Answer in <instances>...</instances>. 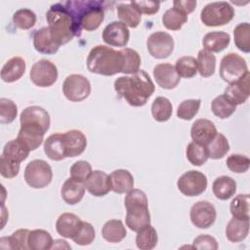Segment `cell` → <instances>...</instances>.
Here are the masks:
<instances>
[{"label": "cell", "instance_id": "obj_27", "mask_svg": "<svg viewBox=\"0 0 250 250\" xmlns=\"http://www.w3.org/2000/svg\"><path fill=\"white\" fill-rule=\"evenodd\" d=\"M249 233V219H238L232 217L226 227V236L233 243L243 241Z\"/></svg>", "mask_w": 250, "mask_h": 250}, {"label": "cell", "instance_id": "obj_40", "mask_svg": "<svg viewBox=\"0 0 250 250\" xmlns=\"http://www.w3.org/2000/svg\"><path fill=\"white\" fill-rule=\"evenodd\" d=\"M206 147L208 155L212 159H221L229 150V141L222 133H217L215 138L206 146Z\"/></svg>", "mask_w": 250, "mask_h": 250}, {"label": "cell", "instance_id": "obj_9", "mask_svg": "<svg viewBox=\"0 0 250 250\" xmlns=\"http://www.w3.org/2000/svg\"><path fill=\"white\" fill-rule=\"evenodd\" d=\"M62 93L70 102H82L91 93L90 81L81 74H70L62 83Z\"/></svg>", "mask_w": 250, "mask_h": 250}, {"label": "cell", "instance_id": "obj_56", "mask_svg": "<svg viewBox=\"0 0 250 250\" xmlns=\"http://www.w3.org/2000/svg\"><path fill=\"white\" fill-rule=\"evenodd\" d=\"M173 5L176 9L180 10L181 12H183L184 14H186L188 16V14L193 12V10L195 9L196 1H194V0H188H188H186V1L175 0L173 2Z\"/></svg>", "mask_w": 250, "mask_h": 250}, {"label": "cell", "instance_id": "obj_32", "mask_svg": "<svg viewBox=\"0 0 250 250\" xmlns=\"http://www.w3.org/2000/svg\"><path fill=\"white\" fill-rule=\"evenodd\" d=\"M136 245L141 250H150L153 249L158 242V236L156 229L150 226L146 225L137 231Z\"/></svg>", "mask_w": 250, "mask_h": 250}, {"label": "cell", "instance_id": "obj_53", "mask_svg": "<svg viewBox=\"0 0 250 250\" xmlns=\"http://www.w3.org/2000/svg\"><path fill=\"white\" fill-rule=\"evenodd\" d=\"M21 163L14 162L12 160L7 159L3 155H1L0 158V173L1 176L6 179H12L15 178L20 171Z\"/></svg>", "mask_w": 250, "mask_h": 250}, {"label": "cell", "instance_id": "obj_19", "mask_svg": "<svg viewBox=\"0 0 250 250\" xmlns=\"http://www.w3.org/2000/svg\"><path fill=\"white\" fill-rule=\"evenodd\" d=\"M66 157H75L84 152L87 146V139L80 130H69L62 134Z\"/></svg>", "mask_w": 250, "mask_h": 250}, {"label": "cell", "instance_id": "obj_11", "mask_svg": "<svg viewBox=\"0 0 250 250\" xmlns=\"http://www.w3.org/2000/svg\"><path fill=\"white\" fill-rule=\"evenodd\" d=\"M58 75L59 73L56 64L49 60H40L36 62L31 66L29 72L32 83L41 88L52 86L57 81Z\"/></svg>", "mask_w": 250, "mask_h": 250}, {"label": "cell", "instance_id": "obj_39", "mask_svg": "<svg viewBox=\"0 0 250 250\" xmlns=\"http://www.w3.org/2000/svg\"><path fill=\"white\" fill-rule=\"evenodd\" d=\"M188 21V16L176 9L175 7L169 8L162 16L163 25L170 30H179Z\"/></svg>", "mask_w": 250, "mask_h": 250}, {"label": "cell", "instance_id": "obj_29", "mask_svg": "<svg viewBox=\"0 0 250 250\" xmlns=\"http://www.w3.org/2000/svg\"><path fill=\"white\" fill-rule=\"evenodd\" d=\"M230 42V36L224 31H212L205 34L202 39V45L205 50L214 53H220L225 50Z\"/></svg>", "mask_w": 250, "mask_h": 250}, {"label": "cell", "instance_id": "obj_14", "mask_svg": "<svg viewBox=\"0 0 250 250\" xmlns=\"http://www.w3.org/2000/svg\"><path fill=\"white\" fill-rule=\"evenodd\" d=\"M21 125H29L42 129L47 132L50 128V115L46 109L39 105L25 107L20 115Z\"/></svg>", "mask_w": 250, "mask_h": 250}, {"label": "cell", "instance_id": "obj_36", "mask_svg": "<svg viewBox=\"0 0 250 250\" xmlns=\"http://www.w3.org/2000/svg\"><path fill=\"white\" fill-rule=\"evenodd\" d=\"M197 71L202 77H210L214 74L216 68V57L213 53L201 49L197 54Z\"/></svg>", "mask_w": 250, "mask_h": 250}, {"label": "cell", "instance_id": "obj_54", "mask_svg": "<svg viewBox=\"0 0 250 250\" xmlns=\"http://www.w3.org/2000/svg\"><path fill=\"white\" fill-rule=\"evenodd\" d=\"M130 4L142 15H154L159 11L160 2L158 1H131Z\"/></svg>", "mask_w": 250, "mask_h": 250}, {"label": "cell", "instance_id": "obj_5", "mask_svg": "<svg viewBox=\"0 0 250 250\" xmlns=\"http://www.w3.org/2000/svg\"><path fill=\"white\" fill-rule=\"evenodd\" d=\"M124 205L126 208L125 222L131 230L138 231L145 226L150 225L148 201L143 190L133 188L127 192Z\"/></svg>", "mask_w": 250, "mask_h": 250}, {"label": "cell", "instance_id": "obj_21", "mask_svg": "<svg viewBox=\"0 0 250 250\" xmlns=\"http://www.w3.org/2000/svg\"><path fill=\"white\" fill-rule=\"evenodd\" d=\"M81 219L73 213H62L56 222L57 232L65 238H73L82 227Z\"/></svg>", "mask_w": 250, "mask_h": 250}, {"label": "cell", "instance_id": "obj_3", "mask_svg": "<svg viewBox=\"0 0 250 250\" xmlns=\"http://www.w3.org/2000/svg\"><path fill=\"white\" fill-rule=\"evenodd\" d=\"M124 57L121 50H114L104 45H97L91 49L87 57V68L90 72L111 76L122 73Z\"/></svg>", "mask_w": 250, "mask_h": 250}, {"label": "cell", "instance_id": "obj_49", "mask_svg": "<svg viewBox=\"0 0 250 250\" xmlns=\"http://www.w3.org/2000/svg\"><path fill=\"white\" fill-rule=\"evenodd\" d=\"M18 114L17 104L10 99H0V123L10 124L12 123Z\"/></svg>", "mask_w": 250, "mask_h": 250}, {"label": "cell", "instance_id": "obj_22", "mask_svg": "<svg viewBox=\"0 0 250 250\" xmlns=\"http://www.w3.org/2000/svg\"><path fill=\"white\" fill-rule=\"evenodd\" d=\"M33 46L41 54L53 55L58 52L61 45L55 40L49 27L45 26L35 31L33 35Z\"/></svg>", "mask_w": 250, "mask_h": 250}, {"label": "cell", "instance_id": "obj_37", "mask_svg": "<svg viewBox=\"0 0 250 250\" xmlns=\"http://www.w3.org/2000/svg\"><path fill=\"white\" fill-rule=\"evenodd\" d=\"M117 15L121 22L132 28L137 27L142 19V15L130 3L119 4L117 6Z\"/></svg>", "mask_w": 250, "mask_h": 250}, {"label": "cell", "instance_id": "obj_15", "mask_svg": "<svg viewBox=\"0 0 250 250\" xmlns=\"http://www.w3.org/2000/svg\"><path fill=\"white\" fill-rule=\"evenodd\" d=\"M103 40L104 43L114 47H125L130 38L128 26L121 21H111L103 30Z\"/></svg>", "mask_w": 250, "mask_h": 250}, {"label": "cell", "instance_id": "obj_51", "mask_svg": "<svg viewBox=\"0 0 250 250\" xmlns=\"http://www.w3.org/2000/svg\"><path fill=\"white\" fill-rule=\"evenodd\" d=\"M91 173H92L91 164L85 160H78L74 162L70 167V171H69L70 178L81 183H84Z\"/></svg>", "mask_w": 250, "mask_h": 250}, {"label": "cell", "instance_id": "obj_23", "mask_svg": "<svg viewBox=\"0 0 250 250\" xmlns=\"http://www.w3.org/2000/svg\"><path fill=\"white\" fill-rule=\"evenodd\" d=\"M45 133L38 127L21 125L17 139L27 150L32 151L41 146Z\"/></svg>", "mask_w": 250, "mask_h": 250}, {"label": "cell", "instance_id": "obj_38", "mask_svg": "<svg viewBox=\"0 0 250 250\" xmlns=\"http://www.w3.org/2000/svg\"><path fill=\"white\" fill-rule=\"evenodd\" d=\"M236 109V105L232 104L227 97L223 95L217 96L211 103V110L215 116L226 119L229 118Z\"/></svg>", "mask_w": 250, "mask_h": 250}, {"label": "cell", "instance_id": "obj_50", "mask_svg": "<svg viewBox=\"0 0 250 250\" xmlns=\"http://www.w3.org/2000/svg\"><path fill=\"white\" fill-rule=\"evenodd\" d=\"M226 164L231 172L241 174L245 173L249 169L250 160L246 155L233 153L227 158Z\"/></svg>", "mask_w": 250, "mask_h": 250}, {"label": "cell", "instance_id": "obj_10", "mask_svg": "<svg viewBox=\"0 0 250 250\" xmlns=\"http://www.w3.org/2000/svg\"><path fill=\"white\" fill-rule=\"evenodd\" d=\"M177 187L186 196H197L206 190L207 177L200 171L189 170L178 179Z\"/></svg>", "mask_w": 250, "mask_h": 250}, {"label": "cell", "instance_id": "obj_48", "mask_svg": "<svg viewBox=\"0 0 250 250\" xmlns=\"http://www.w3.org/2000/svg\"><path fill=\"white\" fill-rule=\"evenodd\" d=\"M124 57V66L122 73L124 74H133L140 69L142 63L141 57L139 53L131 48L121 49Z\"/></svg>", "mask_w": 250, "mask_h": 250}, {"label": "cell", "instance_id": "obj_1", "mask_svg": "<svg viewBox=\"0 0 250 250\" xmlns=\"http://www.w3.org/2000/svg\"><path fill=\"white\" fill-rule=\"evenodd\" d=\"M114 90L132 106H143L154 93L155 87L149 75L139 69L132 75L120 76L114 81Z\"/></svg>", "mask_w": 250, "mask_h": 250}, {"label": "cell", "instance_id": "obj_25", "mask_svg": "<svg viewBox=\"0 0 250 250\" xmlns=\"http://www.w3.org/2000/svg\"><path fill=\"white\" fill-rule=\"evenodd\" d=\"M85 189V186L81 182L69 178L63 183L61 188V195L66 204L74 205L81 201L84 196Z\"/></svg>", "mask_w": 250, "mask_h": 250}, {"label": "cell", "instance_id": "obj_17", "mask_svg": "<svg viewBox=\"0 0 250 250\" xmlns=\"http://www.w3.org/2000/svg\"><path fill=\"white\" fill-rule=\"evenodd\" d=\"M84 186L92 195L97 197L104 196L111 190L109 176L101 170L92 171L89 177L85 180Z\"/></svg>", "mask_w": 250, "mask_h": 250}, {"label": "cell", "instance_id": "obj_42", "mask_svg": "<svg viewBox=\"0 0 250 250\" xmlns=\"http://www.w3.org/2000/svg\"><path fill=\"white\" fill-rule=\"evenodd\" d=\"M234 44L238 50L250 52V24L248 22L238 23L233 29Z\"/></svg>", "mask_w": 250, "mask_h": 250}, {"label": "cell", "instance_id": "obj_46", "mask_svg": "<svg viewBox=\"0 0 250 250\" xmlns=\"http://www.w3.org/2000/svg\"><path fill=\"white\" fill-rule=\"evenodd\" d=\"M14 24L21 29H29L34 26L36 22V15L30 9H20L17 10L13 15Z\"/></svg>", "mask_w": 250, "mask_h": 250}, {"label": "cell", "instance_id": "obj_30", "mask_svg": "<svg viewBox=\"0 0 250 250\" xmlns=\"http://www.w3.org/2000/svg\"><path fill=\"white\" fill-rule=\"evenodd\" d=\"M212 190L218 199L227 200L234 195L236 191V183L231 177L220 176L213 182Z\"/></svg>", "mask_w": 250, "mask_h": 250}, {"label": "cell", "instance_id": "obj_2", "mask_svg": "<svg viewBox=\"0 0 250 250\" xmlns=\"http://www.w3.org/2000/svg\"><path fill=\"white\" fill-rule=\"evenodd\" d=\"M62 3L73 18L78 36L81 35L82 29L86 31L96 30L104 20V3L102 1L70 0Z\"/></svg>", "mask_w": 250, "mask_h": 250}, {"label": "cell", "instance_id": "obj_13", "mask_svg": "<svg viewBox=\"0 0 250 250\" xmlns=\"http://www.w3.org/2000/svg\"><path fill=\"white\" fill-rule=\"evenodd\" d=\"M189 217L192 225L196 228L208 229L215 223L217 212L212 203L206 200H200L191 206Z\"/></svg>", "mask_w": 250, "mask_h": 250}, {"label": "cell", "instance_id": "obj_35", "mask_svg": "<svg viewBox=\"0 0 250 250\" xmlns=\"http://www.w3.org/2000/svg\"><path fill=\"white\" fill-rule=\"evenodd\" d=\"M29 150H27L19 141L11 140L5 144L2 151V155L9 160H12L17 163H21L25 160L29 154Z\"/></svg>", "mask_w": 250, "mask_h": 250}, {"label": "cell", "instance_id": "obj_26", "mask_svg": "<svg viewBox=\"0 0 250 250\" xmlns=\"http://www.w3.org/2000/svg\"><path fill=\"white\" fill-rule=\"evenodd\" d=\"M109 182L111 190L116 193L129 192L134 188V178L125 169H117L110 173Z\"/></svg>", "mask_w": 250, "mask_h": 250}, {"label": "cell", "instance_id": "obj_55", "mask_svg": "<svg viewBox=\"0 0 250 250\" xmlns=\"http://www.w3.org/2000/svg\"><path fill=\"white\" fill-rule=\"evenodd\" d=\"M192 248L200 250H216L218 249V243L213 236L208 234H200L194 238L192 242Z\"/></svg>", "mask_w": 250, "mask_h": 250}, {"label": "cell", "instance_id": "obj_28", "mask_svg": "<svg viewBox=\"0 0 250 250\" xmlns=\"http://www.w3.org/2000/svg\"><path fill=\"white\" fill-rule=\"evenodd\" d=\"M44 152L52 160L61 161L66 157L62 133L50 135L44 142Z\"/></svg>", "mask_w": 250, "mask_h": 250}, {"label": "cell", "instance_id": "obj_24", "mask_svg": "<svg viewBox=\"0 0 250 250\" xmlns=\"http://www.w3.org/2000/svg\"><path fill=\"white\" fill-rule=\"evenodd\" d=\"M25 62L21 57H13L8 60L1 68V79L4 82L12 83L19 80L25 71Z\"/></svg>", "mask_w": 250, "mask_h": 250}, {"label": "cell", "instance_id": "obj_34", "mask_svg": "<svg viewBox=\"0 0 250 250\" xmlns=\"http://www.w3.org/2000/svg\"><path fill=\"white\" fill-rule=\"evenodd\" d=\"M173 112V106L166 97H157L151 104L152 117L158 122H165L170 119Z\"/></svg>", "mask_w": 250, "mask_h": 250}, {"label": "cell", "instance_id": "obj_16", "mask_svg": "<svg viewBox=\"0 0 250 250\" xmlns=\"http://www.w3.org/2000/svg\"><path fill=\"white\" fill-rule=\"evenodd\" d=\"M153 77L162 89L171 90L178 86L181 77L171 63H158L153 67Z\"/></svg>", "mask_w": 250, "mask_h": 250}, {"label": "cell", "instance_id": "obj_47", "mask_svg": "<svg viewBox=\"0 0 250 250\" xmlns=\"http://www.w3.org/2000/svg\"><path fill=\"white\" fill-rule=\"evenodd\" d=\"M201 104L199 99H189L183 101L177 108V116L183 120H191L198 112Z\"/></svg>", "mask_w": 250, "mask_h": 250}, {"label": "cell", "instance_id": "obj_18", "mask_svg": "<svg viewBox=\"0 0 250 250\" xmlns=\"http://www.w3.org/2000/svg\"><path fill=\"white\" fill-rule=\"evenodd\" d=\"M217 129L214 123L205 118H199L192 123L190 129V137L193 142L207 146L216 136Z\"/></svg>", "mask_w": 250, "mask_h": 250}, {"label": "cell", "instance_id": "obj_44", "mask_svg": "<svg viewBox=\"0 0 250 250\" xmlns=\"http://www.w3.org/2000/svg\"><path fill=\"white\" fill-rule=\"evenodd\" d=\"M175 69L180 77L192 78L197 73V62L191 56L181 57L176 61Z\"/></svg>", "mask_w": 250, "mask_h": 250}, {"label": "cell", "instance_id": "obj_45", "mask_svg": "<svg viewBox=\"0 0 250 250\" xmlns=\"http://www.w3.org/2000/svg\"><path fill=\"white\" fill-rule=\"evenodd\" d=\"M249 194H238L230 202L229 210L234 218L249 219Z\"/></svg>", "mask_w": 250, "mask_h": 250}, {"label": "cell", "instance_id": "obj_33", "mask_svg": "<svg viewBox=\"0 0 250 250\" xmlns=\"http://www.w3.org/2000/svg\"><path fill=\"white\" fill-rule=\"evenodd\" d=\"M53 238L45 229L30 230L28 235V247L31 250H48L52 248Z\"/></svg>", "mask_w": 250, "mask_h": 250}, {"label": "cell", "instance_id": "obj_4", "mask_svg": "<svg viewBox=\"0 0 250 250\" xmlns=\"http://www.w3.org/2000/svg\"><path fill=\"white\" fill-rule=\"evenodd\" d=\"M46 20L53 37L61 46L78 36L73 18L62 2L50 7L46 13Z\"/></svg>", "mask_w": 250, "mask_h": 250}, {"label": "cell", "instance_id": "obj_8", "mask_svg": "<svg viewBox=\"0 0 250 250\" xmlns=\"http://www.w3.org/2000/svg\"><path fill=\"white\" fill-rule=\"evenodd\" d=\"M248 71L245 60L236 53H229L221 60L220 76L229 84L237 81Z\"/></svg>", "mask_w": 250, "mask_h": 250}, {"label": "cell", "instance_id": "obj_41", "mask_svg": "<svg viewBox=\"0 0 250 250\" xmlns=\"http://www.w3.org/2000/svg\"><path fill=\"white\" fill-rule=\"evenodd\" d=\"M188 160L194 166L203 165L209 158L207 147L196 142H190L186 150Z\"/></svg>", "mask_w": 250, "mask_h": 250}, {"label": "cell", "instance_id": "obj_20", "mask_svg": "<svg viewBox=\"0 0 250 250\" xmlns=\"http://www.w3.org/2000/svg\"><path fill=\"white\" fill-rule=\"evenodd\" d=\"M249 71L237 81L230 83L226 89L224 95L235 105L244 104L249 98Z\"/></svg>", "mask_w": 250, "mask_h": 250}, {"label": "cell", "instance_id": "obj_43", "mask_svg": "<svg viewBox=\"0 0 250 250\" xmlns=\"http://www.w3.org/2000/svg\"><path fill=\"white\" fill-rule=\"evenodd\" d=\"M30 230L27 229H20L12 233L11 236L1 237V239L7 242L5 249H20L26 250L28 247V235Z\"/></svg>", "mask_w": 250, "mask_h": 250}, {"label": "cell", "instance_id": "obj_12", "mask_svg": "<svg viewBox=\"0 0 250 250\" xmlns=\"http://www.w3.org/2000/svg\"><path fill=\"white\" fill-rule=\"evenodd\" d=\"M146 48L153 58L166 59L174 50V39L165 31H156L147 37Z\"/></svg>", "mask_w": 250, "mask_h": 250}, {"label": "cell", "instance_id": "obj_31", "mask_svg": "<svg viewBox=\"0 0 250 250\" xmlns=\"http://www.w3.org/2000/svg\"><path fill=\"white\" fill-rule=\"evenodd\" d=\"M102 235L107 242L118 243L126 237L127 231L122 221L112 219L103 226Z\"/></svg>", "mask_w": 250, "mask_h": 250}, {"label": "cell", "instance_id": "obj_52", "mask_svg": "<svg viewBox=\"0 0 250 250\" xmlns=\"http://www.w3.org/2000/svg\"><path fill=\"white\" fill-rule=\"evenodd\" d=\"M96 236V231L94 227L88 222H82V227L79 232L72 238V240L81 246L91 244Z\"/></svg>", "mask_w": 250, "mask_h": 250}, {"label": "cell", "instance_id": "obj_7", "mask_svg": "<svg viewBox=\"0 0 250 250\" xmlns=\"http://www.w3.org/2000/svg\"><path fill=\"white\" fill-rule=\"evenodd\" d=\"M53 179L52 168L45 160L34 159L24 169V180L33 188H46Z\"/></svg>", "mask_w": 250, "mask_h": 250}, {"label": "cell", "instance_id": "obj_6", "mask_svg": "<svg viewBox=\"0 0 250 250\" xmlns=\"http://www.w3.org/2000/svg\"><path fill=\"white\" fill-rule=\"evenodd\" d=\"M234 17V9L226 1L211 2L200 13V20L206 26H222Z\"/></svg>", "mask_w": 250, "mask_h": 250}]
</instances>
